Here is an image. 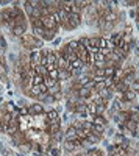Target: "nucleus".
I'll list each match as a JSON object with an SVG mask.
<instances>
[{
  "mask_svg": "<svg viewBox=\"0 0 139 156\" xmlns=\"http://www.w3.org/2000/svg\"><path fill=\"white\" fill-rule=\"evenodd\" d=\"M20 44L25 47V48H28V50H41L42 45H44V41L39 37H36L33 33H27V34H23L20 37Z\"/></svg>",
  "mask_w": 139,
  "mask_h": 156,
  "instance_id": "1",
  "label": "nucleus"
},
{
  "mask_svg": "<svg viewBox=\"0 0 139 156\" xmlns=\"http://www.w3.org/2000/svg\"><path fill=\"white\" fill-rule=\"evenodd\" d=\"M80 25H81V16L72 14V12H70V14L67 16V20L62 23L61 27L64 28V30H67V31H70V30H75L77 27H80Z\"/></svg>",
  "mask_w": 139,
  "mask_h": 156,
  "instance_id": "2",
  "label": "nucleus"
},
{
  "mask_svg": "<svg viewBox=\"0 0 139 156\" xmlns=\"http://www.w3.org/2000/svg\"><path fill=\"white\" fill-rule=\"evenodd\" d=\"M41 20H42V25H44V28H45V30H53V31H58L59 25H58V22L55 20V17H53V16H44V17H41Z\"/></svg>",
  "mask_w": 139,
  "mask_h": 156,
  "instance_id": "3",
  "label": "nucleus"
},
{
  "mask_svg": "<svg viewBox=\"0 0 139 156\" xmlns=\"http://www.w3.org/2000/svg\"><path fill=\"white\" fill-rule=\"evenodd\" d=\"M28 59H30V67L34 70L37 66L41 64V55H39V50H33L28 53Z\"/></svg>",
  "mask_w": 139,
  "mask_h": 156,
  "instance_id": "4",
  "label": "nucleus"
},
{
  "mask_svg": "<svg viewBox=\"0 0 139 156\" xmlns=\"http://www.w3.org/2000/svg\"><path fill=\"white\" fill-rule=\"evenodd\" d=\"M28 112H30V115H41V114H44V105L39 101H34L31 105H28Z\"/></svg>",
  "mask_w": 139,
  "mask_h": 156,
  "instance_id": "5",
  "label": "nucleus"
},
{
  "mask_svg": "<svg viewBox=\"0 0 139 156\" xmlns=\"http://www.w3.org/2000/svg\"><path fill=\"white\" fill-rule=\"evenodd\" d=\"M80 44V42H78ZM77 55H78V59H81L83 62H91V55H89V51H87V48L84 45H78L77 48Z\"/></svg>",
  "mask_w": 139,
  "mask_h": 156,
  "instance_id": "6",
  "label": "nucleus"
},
{
  "mask_svg": "<svg viewBox=\"0 0 139 156\" xmlns=\"http://www.w3.org/2000/svg\"><path fill=\"white\" fill-rule=\"evenodd\" d=\"M97 94L105 100V103H108V101H111L112 98H114V90H112V89H108V87H103V89L100 90V92H97Z\"/></svg>",
  "mask_w": 139,
  "mask_h": 156,
  "instance_id": "7",
  "label": "nucleus"
},
{
  "mask_svg": "<svg viewBox=\"0 0 139 156\" xmlns=\"http://www.w3.org/2000/svg\"><path fill=\"white\" fill-rule=\"evenodd\" d=\"M56 69L58 70H67V67H69V61L66 59V58H62L61 55H58L56 53Z\"/></svg>",
  "mask_w": 139,
  "mask_h": 156,
  "instance_id": "8",
  "label": "nucleus"
},
{
  "mask_svg": "<svg viewBox=\"0 0 139 156\" xmlns=\"http://www.w3.org/2000/svg\"><path fill=\"white\" fill-rule=\"evenodd\" d=\"M125 126H127V131H130V134L133 136V137H136L137 136V128H139V123H136V122H133V120H127L125 122Z\"/></svg>",
  "mask_w": 139,
  "mask_h": 156,
  "instance_id": "9",
  "label": "nucleus"
},
{
  "mask_svg": "<svg viewBox=\"0 0 139 156\" xmlns=\"http://www.w3.org/2000/svg\"><path fill=\"white\" fill-rule=\"evenodd\" d=\"M64 139L67 140H78V136H77V129H75V126H67V129L64 131Z\"/></svg>",
  "mask_w": 139,
  "mask_h": 156,
  "instance_id": "10",
  "label": "nucleus"
},
{
  "mask_svg": "<svg viewBox=\"0 0 139 156\" xmlns=\"http://www.w3.org/2000/svg\"><path fill=\"white\" fill-rule=\"evenodd\" d=\"M61 92H62V84H61V81H56L52 87L47 89V94H48V95H53V97L58 95V94H61Z\"/></svg>",
  "mask_w": 139,
  "mask_h": 156,
  "instance_id": "11",
  "label": "nucleus"
},
{
  "mask_svg": "<svg viewBox=\"0 0 139 156\" xmlns=\"http://www.w3.org/2000/svg\"><path fill=\"white\" fill-rule=\"evenodd\" d=\"M31 148H33L31 142H23V144H20V145L17 147V151H19L22 156H25L27 153H31Z\"/></svg>",
  "mask_w": 139,
  "mask_h": 156,
  "instance_id": "12",
  "label": "nucleus"
},
{
  "mask_svg": "<svg viewBox=\"0 0 139 156\" xmlns=\"http://www.w3.org/2000/svg\"><path fill=\"white\" fill-rule=\"evenodd\" d=\"M130 120L139 123V108L137 106H130Z\"/></svg>",
  "mask_w": 139,
  "mask_h": 156,
  "instance_id": "13",
  "label": "nucleus"
},
{
  "mask_svg": "<svg viewBox=\"0 0 139 156\" xmlns=\"http://www.w3.org/2000/svg\"><path fill=\"white\" fill-rule=\"evenodd\" d=\"M92 123H94V125L106 126V125H108V119H106L105 115H94V117H92Z\"/></svg>",
  "mask_w": 139,
  "mask_h": 156,
  "instance_id": "14",
  "label": "nucleus"
},
{
  "mask_svg": "<svg viewBox=\"0 0 139 156\" xmlns=\"http://www.w3.org/2000/svg\"><path fill=\"white\" fill-rule=\"evenodd\" d=\"M91 94H92V90H91V89H87L86 86H81V87L78 89V95H80L81 98H84V100H89Z\"/></svg>",
  "mask_w": 139,
  "mask_h": 156,
  "instance_id": "15",
  "label": "nucleus"
},
{
  "mask_svg": "<svg viewBox=\"0 0 139 156\" xmlns=\"http://www.w3.org/2000/svg\"><path fill=\"white\" fill-rule=\"evenodd\" d=\"M45 126H47V129H48V134H50V136H53V134H56L58 131H61V123H52V125L45 123Z\"/></svg>",
  "mask_w": 139,
  "mask_h": 156,
  "instance_id": "16",
  "label": "nucleus"
},
{
  "mask_svg": "<svg viewBox=\"0 0 139 156\" xmlns=\"http://www.w3.org/2000/svg\"><path fill=\"white\" fill-rule=\"evenodd\" d=\"M70 78H72V72H69V70H59L58 81H69Z\"/></svg>",
  "mask_w": 139,
  "mask_h": 156,
  "instance_id": "17",
  "label": "nucleus"
},
{
  "mask_svg": "<svg viewBox=\"0 0 139 156\" xmlns=\"http://www.w3.org/2000/svg\"><path fill=\"white\" fill-rule=\"evenodd\" d=\"M105 128L106 126H102V125H94L92 129H91V133L97 134L98 137H103V133H105Z\"/></svg>",
  "mask_w": 139,
  "mask_h": 156,
  "instance_id": "18",
  "label": "nucleus"
},
{
  "mask_svg": "<svg viewBox=\"0 0 139 156\" xmlns=\"http://www.w3.org/2000/svg\"><path fill=\"white\" fill-rule=\"evenodd\" d=\"M56 33L58 31H53V30H45L44 36H42V41H53L56 37Z\"/></svg>",
  "mask_w": 139,
  "mask_h": 156,
  "instance_id": "19",
  "label": "nucleus"
},
{
  "mask_svg": "<svg viewBox=\"0 0 139 156\" xmlns=\"http://www.w3.org/2000/svg\"><path fill=\"white\" fill-rule=\"evenodd\" d=\"M12 34H14V37L20 39L23 34H27V28L25 27H16L14 30H12Z\"/></svg>",
  "mask_w": 139,
  "mask_h": 156,
  "instance_id": "20",
  "label": "nucleus"
},
{
  "mask_svg": "<svg viewBox=\"0 0 139 156\" xmlns=\"http://www.w3.org/2000/svg\"><path fill=\"white\" fill-rule=\"evenodd\" d=\"M86 140L92 145V144H98V142L102 140V137H98V136L94 134V133H89V134H87V137H86Z\"/></svg>",
  "mask_w": 139,
  "mask_h": 156,
  "instance_id": "21",
  "label": "nucleus"
},
{
  "mask_svg": "<svg viewBox=\"0 0 139 156\" xmlns=\"http://www.w3.org/2000/svg\"><path fill=\"white\" fill-rule=\"evenodd\" d=\"M34 70H36V73H37V75H41V76H44V78H45V76H48V70H47V67H45V66H42V64H39V66H37Z\"/></svg>",
  "mask_w": 139,
  "mask_h": 156,
  "instance_id": "22",
  "label": "nucleus"
},
{
  "mask_svg": "<svg viewBox=\"0 0 139 156\" xmlns=\"http://www.w3.org/2000/svg\"><path fill=\"white\" fill-rule=\"evenodd\" d=\"M123 140H125V136L120 134V133H116L114 136H112V144H114V145H120Z\"/></svg>",
  "mask_w": 139,
  "mask_h": 156,
  "instance_id": "23",
  "label": "nucleus"
},
{
  "mask_svg": "<svg viewBox=\"0 0 139 156\" xmlns=\"http://www.w3.org/2000/svg\"><path fill=\"white\" fill-rule=\"evenodd\" d=\"M39 94H42V92H41V89H39V86H31L28 95H30V97H33V98H36Z\"/></svg>",
  "mask_w": 139,
  "mask_h": 156,
  "instance_id": "24",
  "label": "nucleus"
},
{
  "mask_svg": "<svg viewBox=\"0 0 139 156\" xmlns=\"http://www.w3.org/2000/svg\"><path fill=\"white\" fill-rule=\"evenodd\" d=\"M23 8H25V12H27V16L30 17V16L33 14V9H34V6L31 5V2H25V3H23Z\"/></svg>",
  "mask_w": 139,
  "mask_h": 156,
  "instance_id": "25",
  "label": "nucleus"
},
{
  "mask_svg": "<svg viewBox=\"0 0 139 156\" xmlns=\"http://www.w3.org/2000/svg\"><path fill=\"white\" fill-rule=\"evenodd\" d=\"M0 153H2L3 156H9V154H12V153H11V150L5 147V144H3L2 140H0Z\"/></svg>",
  "mask_w": 139,
  "mask_h": 156,
  "instance_id": "26",
  "label": "nucleus"
},
{
  "mask_svg": "<svg viewBox=\"0 0 139 156\" xmlns=\"http://www.w3.org/2000/svg\"><path fill=\"white\" fill-rule=\"evenodd\" d=\"M44 83V76H41V75H34L33 76V86H39V84H42Z\"/></svg>",
  "mask_w": 139,
  "mask_h": 156,
  "instance_id": "27",
  "label": "nucleus"
},
{
  "mask_svg": "<svg viewBox=\"0 0 139 156\" xmlns=\"http://www.w3.org/2000/svg\"><path fill=\"white\" fill-rule=\"evenodd\" d=\"M105 112H106V105H97L95 115H105Z\"/></svg>",
  "mask_w": 139,
  "mask_h": 156,
  "instance_id": "28",
  "label": "nucleus"
},
{
  "mask_svg": "<svg viewBox=\"0 0 139 156\" xmlns=\"http://www.w3.org/2000/svg\"><path fill=\"white\" fill-rule=\"evenodd\" d=\"M116 133H117V131H116L114 128L108 126V128H105V133H103V136H106V137H112V136H114Z\"/></svg>",
  "mask_w": 139,
  "mask_h": 156,
  "instance_id": "29",
  "label": "nucleus"
},
{
  "mask_svg": "<svg viewBox=\"0 0 139 156\" xmlns=\"http://www.w3.org/2000/svg\"><path fill=\"white\" fill-rule=\"evenodd\" d=\"M94 126V123L91 120H83V129H86V131H91Z\"/></svg>",
  "mask_w": 139,
  "mask_h": 156,
  "instance_id": "30",
  "label": "nucleus"
},
{
  "mask_svg": "<svg viewBox=\"0 0 139 156\" xmlns=\"http://www.w3.org/2000/svg\"><path fill=\"white\" fill-rule=\"evenodd\" d=\"M55 83H56V81H55V80H52L50 76H45V78H44V84L47 86V89H48V87H52Z\"/></svg>",
  "mask_w": 139,
  "mask_h": 156,
  "instance_id": "31",
  "label": "nucleus"
},
{
  "mask_svg": "<svg viewBox=\"0 0 139 156\" xmlns=\"http://www.w3.org/2000/svg\"><path fill=\"white\" fill-rule=\"evenodd\" d=\"M66 109L69 112H75V103H72L70 100H66Z\"/></svg>",
  "mask_w": 139,
  "mask_h": 156,
  "instance_id": "32",
  "label": "nucleus"
},
{
  "mask_svg": "<svg viewBox=\"0 0 139 156\" xmlns=\"http://www.w3.org/2000/svg\"><path fill=\"white\" fill-rule=\"evenodd\" d=\"M59 154H61L59 147H56V148H48V156H59Z\"/></svg>",
  "mask_w": 139,
  "mask_h": 156,
  "instance_id": "33",
  "label": "nucleus"
},
{
  "mask_svg": "<svg viewBox=\"0 0 139 156\" xmlns=\"http://www.w3.org/2000/svg\"><path fill=\"white\" fill-rule=\"evenodd\" d=\"M83 73H84V72H83L81 69H73V70H72V76H75L77 80L83 76Z\"/></svg>",
  "mask_w": 139,
  "mask_h": 156,
  "instance_id": "34",
  "label": "nucleus"
},
{
  "mask_svg": "<svg viewBox=\"0 0 139 156\" xmlns=\"http://www.w3.org/2000/svg\"><path fill=\"white\" fill-rule=\"evenodd\" d=\"M70 66H72V69H81V66H83V61H81V59H77V61L70 62Z\"/></svg>",
  "mask_w": 139,
  "mask_h": 156,
  "instance_id": "35",
  "label": "nucleus"
},
{
  "mask_svg": "<svg viewBox=\"0 0 139 156\" xmlns=\"http://www.w3.org/2000/svg\"><path fill=\"white\" fill-rule=\"evenodd\" d=\"M58 75H59V70H58V69H55V70H52V72H48V76L52 78V80H55V81H58Z\"/></svg>",
  "mask_w": 139,
  "mask_h": 156,
  "instance_id": "36",
  "label": "nucleus"
},
{
  "mask_svg": "<svg viewBox=\"0 0 139 156\" xmlns=\"http://www.w3.org/2000/svg\"><path fill=\"white\" fill-rule=\"evenodd\" d=\"M56 100H55V97L53 95H47L45 97V100L42 101V105H50V103H55Z\"/></svg>",
  "mask_w": 139,
  "mask_h": 156,
  "instance_id": "37",
  "label": "nucleus"
},
{
  "mask_svg": "<svg viewBox=\"0 0 139 156\" xmlns=\"http://www.w3.org/2000/svg\"><path fill=\"white\" fill-rule=\"evenodd\" d=\"M103 87H106V86H105V81H97V83H95V89H94V90H95V92H100V90H102Z\"/></svg>",
  "mask_w": 139,
  "mask_h": 156,
  "instance_id": "38",
  "label": "nucleus"
},
{
  "mask_svg": "<svg viewBox=\"0 0 139 156\" xmlns=\"http://www.w3.org/2000/svg\"><path fill=\"white\" fill-rule=\"evenodd\" d=\"M125 131H127V126H125V123H117V133L125 134Z\"/></svg>",
  "mask_w": 139,
  "mask_h": 156,
  "instance_id": "39",
  "label": "nucleus"
},
{
  "mask_svg": "<svg viewBox=\"0 0 139 156\" xmlns=\"http://www.w3.org/2000/svg\"><path fill=\"white\" fill-rule=\"evenodd\" d=\"M130 89L133 90V92H136V94H139V81H133V84L130 86Z\"/></svg>",
  "mask_w": 139,
  "mask_h": 156,
  "instance_id": "40",
  "label": "nucleus"
},
{
  "mask_svg": "<svg viewBox=\"0 0 139 156\" xmlns=\"http://www.w3.org/2000/svg\"><path fill=\"white\" fill-rule=\"evenodd\" d=\"M114 156H128V151L123 150V148H119V151H116Z\"/></svg>",
  "mask_w": 139,
  "mask_h": 156,
  "instance_id": "41",
  "label": "nucleus"
},
{
  "mask_svg": "<svg viewBox=\"0 0 139 156\" xmlns=\"http://www.w3.org/2000/svg\"><path fill=\"white\" fill-rule=\"evenodd\" d=\"M17 105H20V108H23V106H28L27 98H19V100H17Z\"/></svg>",
  "mask_w": 139,
  "mask_h": 156,
  "instance_id": "42",
  "label": "nucleus"
},
{
  "mask_svg": "<svg viewBox=\"0 0 139 156\" xmlns=\"http://www.w3.org/2000/svg\"><path fill=\"white\" fill-rule=\"evenodd\" d=\"M0 48H6V41L2 34H0Z\"/></svg>",
  "mask_w": 139,
  "mask_h": 156,
  "instance_id": "43",
  "label": "nucleus"
},
{
  "mask_svg": "<svg viewBox=\"0 0 139 156\" xmlns=\"http://www.w3.org/2000/svg\"><path fill=\"white\" fill-rule=\"evenodd\" d=\"M86 87H87V89H91V90H94V89H95V81H94V80H91L89 83L86 84Z\"/></svg>",
  "mask_w": 139,
  "mask_h": 156,
  "instance_id": "44",
  "label": "nucleus"
},
{
  "mask_svg": "<svg viewBox=\"0 0 139 156\" xmlns=\"http://www.w3.org/2000/svg\"><path fill=\"white\" fill-rule=\"evenodd\" d=\"M31 154H33V156H44V153L39 151V150H31Z\"/></svg>",
  "mask_w": 139,
  "mask_h": 156,
  "instance_id": "45",
  "label": "nucleus"
},
{
  "mask_svg": "<svg viewBox=\"0 0 139 156\" xmlns=\"http://www.w3.org/2000/svg\"><path fill=\"white\" fill-rule=\"evenodd\" d=\"M52 42H53V45H55V47H58V45H59V42H61V37H58V39L55 37V39H53Z\"/></svg>",
  "mask_w": 139,
  "mask_h": 156,
  "instance_id": "46",
  "label": "nucleus"
},
{
  "mask_svg": "<svg viewBox=\"0 0 139 156\" xmlns=\"http://www.w3.org/2000/svg\"><path fill=\"white\" fill-rule=\"evenodd\" d=\"M128 14H130L131 19H134V17H136V11H134V9H130V11H128Z\"/></svg>",
  "mask_w": 139,
  "mask_h": 156,
  "instance_id": "47",
  "label": "nucleus"
},
{
  "mask_svg": "<svg viewBox=\"0 0 139 156\" xmlns=\"http://www.w3.org/2000/svg\"><path fill=\"white\" fill-rule=\"evenodd\" d=\"M73 156H84V153H77V154H73Z\"/></svg>",
  "mask_w": 139,
  "mask_h": 156,
  "instance_id": "48",
  "label": "nucleus"
},
{
  "mask_svg": "<svg viewBox=\"0 0 139 156\" xmlns=\"http://www.w3.org/2000/svg\"><path fill=\"white\" fill-rule=\"evenodd\" d=\"M136 27H137V30H139V22H136Z\"/></svg>",
  "mask_w": 139,
  "mask_h": 156,
  "instance_id": "49",
  "label": "nucleus"
},
{
  "mask_svg": "<svg viewBox=\"0 0 139 156\" xmlns=\"http://www.w3.org/2000/svg\"><path fill=\"white\" fill-rule=\"evenodd\" d=\"M106 156H114V154H109V153H108V154H106Z\"/></svg>",
  "mask_w": 139,
  "mask_h": 156,
  "instance_id": "50",
  "label": "nucleus"
}]
</instances>
